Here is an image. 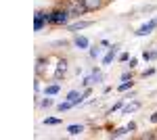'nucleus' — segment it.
I'll return each instance as SVG.
<instances>
[{
	"label": "nucleus",
	"mask_w": 157,
	"mask_h": 140,
	"mask_svg": "<svg viewBox=\"0 0 157 140\" xmlns=\"http://www.w3.org/2000/svg\"><path fill=\"white\" fill-rule=\"evenodd\" d=\"M69 19H71V15L63 6L50 11V25H69Z\"/></svg>",
	"instance_id": "f03ea898"
},
{
	"label": "nucleus",
	"mask_w": 157,
	"mask_h": 140,
	"mask_svg": "<svg viewBox=\"0 0 157 140\" xmlns=\"http://www.w3.org/2000/svg\"><path fill=\"white\" fill-rule=\"evenodd\" d=\"M155 27H157V21H149V23L140 25V27H138L134 34H136V36H149L151 32H153V29H155Z\"/></svg>",
	"instance_id": "0eeeda50"
},
{
	"label": "nucleus",
	"mask_w": 157,
	"mask_h": 140,
	"mask_svg": "<svg viewBox=\"0 0 157 140\" xmlns=\"http://www.w3.org/2000/svg\"><path fill=\"white\" fill-rule=\"evenodd\" d=\"M44 63H46V59L38 57V61H36V73H38V78H40V75H42V71H44Z\"/></svg>",
	"instance_id": "2eb2a0df"
},
{
	"label": "nucleus",
	"mask_w": 157,
	"mask_h": 140,
	"mask_svg": "<svg viewBox=\"0 0 157 140\" xmlns=\"http://www.w3.org/2000/svg\"><path fill=\"white\" fill-rule=\"evenodd\" d=\"M136 109H140V103L138 100H134V103H128V105L121 107V111H124V115H128V113H132V111H136Z\"/></svg>",
	"instance_id": "f8f14e48"
},
{
	"label": "nucleus",
	"mask_w": 157,
	"mask_h": 140,
	"mask_svg": "<svg viewBox=\"0 0 157 140\" xmlns=\"http://www.w3.org/2000/svg\"><path fill=\"white\" fill-rule=\"evenodd\" d=\"M143 59H145V61H151L153 57H151V52H149V50H145V52H143Z\"/></svg>",
	"instance_id": "cd10ccee"
},
{
	"label": "nucleus",
	"mask_w": 157,
	"mask_h": 140,
	"mask_svg": "<svg viewBox=\"0 0 157 140\" xmlns=\"http://www.w3.org/2000/svg\"><path fill=\"white\" fill-rule=\"evenodd\" d=\"M52 105H55V100L48 98V94H46V98H42V100H40V107H44V109H48V107H52Z\"/></svg>",
	"instance_id": "412c9836"
},
{
	"label": "nucleus",
	"mask_w": 157,
	"mask_h": 140,
	"mask_svg": "<svg viewBox=\"0 0 157 140\" xmlns=\"http://www.w3.org/2000/svg\"><path fill=\"white\" fill-rule=\"evenodd\" d=\"M121 80H124V82H128V80H132V73H128V71H124V73H121Z\"/></svg>",
	"instance_id": "b1692460"
},
{
	"label": "nucleus",
	"mask_w": 157,
	"mask_h": 140,
	"mask_svg": "<svg viewBox=\"0 0 157 140\" xmlns=\"http://www.w3.org/2000/svg\"><path fill=\"white\" fill-rule=\"evenodd\" d=\"M101 52H103V48H101V46H92L88 55H90V59H98V57H101Z\"/></svg>",
	"instance_id": "6ab92c4d"
},
{
	"label": "nucleus",
	"mask_w": 157,
	"mask_h": 140,
	"mask_svg": "<svg viewBox=\"0 0 157 140\" xmlns=\"http://www.w3.org/2000/svg\"><path fill=\"white\" fill-rule=\"evenodd\" d=\"M117 61H120V63H128V61H130V55H128V52H121L120 57H117Z\"/></svg>",
	"instance_id": "4be33fe9"
},
{
	"label": "nucleus",
	"mask_w": 157,
	"mask_h": 140,
	"mask_svg": "<svg viewBox=\"0 0 157 140\" xmlns=\"http://www.w3.org/2000/svg\"><path fill=\"white\" fill-rule=\"evenodd\" d=\"M65 100H69V103H73V105L78 107V105H82V100H84V94L78 92V90H71V92L65 96Z\"/></svg>",
	"instance_id": "6e6552de"
},
{
	"label": "nucleus",
	"mask_w": 157,
	"mask_h": 140,
	"mask_svg": "<svg viewBox=\"0 0 157 140\" xmlns=\"http://www.w3.org/2000/svg\"><path fill=\"white\" fill-rule=\"evenodd\" d=\"M59 90H61V84L57 82V84H50V86H46V88H44V94L55 96V94H59Z\"/></svg>",
	"instance_id": "4468645a"
},
{
	"label": "nucleus",
	"mask_w": 157,
	"mask_h": 140,
	"mask_svg": "<svg viewBox=\"0 0 157 140\" xmlns=\"http://www.w3.org/2000/svg\"><path fill=\"white\" fill-rule=\"evenodd\" d=\"M86 9H88V13L90 11H98V9H103L105 6V0H84Z\"/></svg>",
	"instance_id": "9d476101"
},
{
	"label": "nucleus",
	"mask_w": 157,
	"mask_h": 140,
	"mask_svg": "<svg viewBox=\"0 0 157 140\" xmlns=\"http://www.w3.org/2000/svg\"><path fill=\"white\" fill-rule=\"evenodd\" d=\"M59 123H61L59 117H46L44 119V126H59Z\"/></svg>",
	"instance_id": "aec40b11"
},
{
	"label": "nucleus",
	"mask_w": 157,
	"mask_h": 140,
	"mask_svg": "<svg viewBox=\"0 0 157 140\" xmlns=\"http://www.w3.org/2000/svg\"><path fill=\"white\" fill-rule=\"evenodd\" d=\"M121 107H124V100H117L115 105H113L111 109H109V113H113V111H117V109H121Z\"/></svg>",
	"instance_id": "5701e85b"
},
{
	"label": "nucleus",
	"mask_w": 157,
	"mask_h": 140,
	"mask_svg": "<svg viewBox=\"0 0 157 140\" xmlns=\"http://www.w3.org/2000/svg\"><path fill=\"white\" fill-rule=\"evenodd\" d=\"M46 25H50V11H36V15H34V32H42Z\"/></svg>",
	"instance_id": "7ed1b4c3"
},
{
	"label": "nucleus",
	"mask_w": 157,
	"mask_h": 140,
	"mask_svg": "<svg viewBox=\"0 0 157 140\" xmlns=\"http://www.w3.org/2000/svg\"><path fill=\"white\" fill-rule=\"evenodd\" d=\"M136 63H138L136 59H130V61H128V67H130V69H134V67H136Z\"/></svg>",
	"instance_id": "393cba45"
},
{
	"label": "nucleus",
	"mask_w": 157,
	"mask_h": 140,
	"mask_svg": "<svg viewBox=\"0 0 157 140\" xmlns=\"http://www.w3.org/2000/svg\"><path fill=\"white\" fill-rule=\"evenodd\" d=\"M101 80H103V73H101V71L94 67V69H92V75H90V78H84L82 86H84V88H88V86H92V84H98Z\"/></svg>",
	"instance_id": "423d86ee"
},
{
	"label": "nucleus",
	"mask_w": 157,
	"mask_h": 140,
	"mask_svg": "<svg viewBox=\"0 0 157 140\" xmlns=\"http://www.w3.org/2000/svg\"><path fill=\"white\" fill-rule=\"evenodd\" d=\"M92 21H75V23H69V32H80V29H86V27H90Z\"/></svg>",
	"instance_id": "9b49d317"
},
{
	"label": "nucleus",
	"mask_w": 157,
	"mask_h": 140,
	"mask_svg": "<svg viewBox=\"0 0 157 140\" xmlns=\"http://www.w3.org/2000/svg\"><path fill=\"white\" fill-rule=\"evenodd\" d=\"M63 9H67V13H69L71 17H78V19L88 13L84 0H65V2H63Z\"/></svg>",
	"instance_id": "f257e3e1"
},
{
	"label": "nucleus",
	"mask_w": 157,
	"mask_h": 140,
	"mask_svg": "<svg viewBox=\"0 0 157 140\" xmlns=\"http://www.w3.org/2000/svg\"><path fill=\"white\" fill-rule=\"evenodd\" d=\"M73 103H69V100H63V103H59V105H57V109H59L61 113H63V111H69V109H73Z\"/></svg>",
	"instance_id": "dca6fc26"
},
{
	"label": "nucleus",
	"mask_w": 157,
	"mask_h": 140,
	"mask_svg": "<svg viewBox=\"0 0 157 140\" xmlns=\"http://www.w3.org/2000/svg\"><path fill=\"white\" fill-rule=\"evenodd\" d=\"M132 86H134V82H132V80H128V82H124V84H120V86H117V92H126V90H132Z\"/></svg>",
	"instance_id": "f3484780"
},
{
	"label": "nucleus",
	"mask_w": 157,
	"mask_h": 140,
	"mask_svg": "<svg viewBox=\"0 0 157 140\" xmlns=\"http://www.w3.org/2000/svg\"><path fill=\"white\" fill-rule=\"evenodd\" d=\"M153 73H155V69H153V67H151V69L143 71V78H147V75H153Z\"/></svg>",
	"instance_id": "a878e982"
},
{
	"label": "nucleus",
	"mask_w": 157,
	"mask_h": 140,
	"mask_svg": "<svg viewBox=\"0 0 157 140\" xmlns=\"http://www.w3.org/2000/svg\"><path fill=\"white\" fill-rule=\"evenodd\" d=\"M149 119H151V123H157V113H153V115L149 117Z\"/></svg>",
	"instance_id": "c756f323"
},
{
	"label": "nucleus",
	"mask_w": 157,
	"mask_h": 140,
	"mask_svg": "<svg viewBox=\"0 0 157 140\" xmlns=\"http://www.w3.org/2000/svg\"><path fill=\"white\" fill-rule=\"evenodd\" d=\"M120 57V46L117 44H113V46H109V50H107V55L103 57V65H111L115 59Z\"/></svg>",
	"instance_id": "20e7f679"
},
{
	"label": "nucleus",
	"mask_w": 157,
	"mask_h": 140,
	"mask_svg": "<svg viewBox=\"0 0 157 140\" xmlns=\"http://www.w3.org/2000/svg\"><path fill=\"white\" fill-rule=\"evenodd\" d=\"M73 46L80 48V50H86V48L90 46V42H88L86 36H73Z\"/></svg>",
	"instance_id": "1a4fd4ad"
},
{
	"label": "nucleus",
	"mask_w": 157,
	"mask_h": 140,
	"mask_svg": "<svg viewBox=\"0 0 157 140\" xmlns=\"http://www.w3.org/2000/svg\"><path fill=\"white\" fill-rule=\"evenodd\" d=\"M82 132H84V126H82V123H73V126L67 128V134H69V136H78V134H82Z\"/></svg>",
	"instance_id": "ddd939ff"
},
{
	"label": "nucleus",
	"mask_w": 157,
	"mask_h": 140,
	"mask_svg": "<svg viewBox=\"0 0 157 140\" xmlns=\"http://www.w3.org/2000/svg\"><path fill=\"white\" fill-rule=\"evenodd\" d=\"M65 75H67V59H61L59 63H57V69H55V80L61 82Z\"/></svg>",
	"instance_id": "39448f33"
},
{
	"label": "nucleus",
	"mask_w": 157,
	"mask_h": 140,
	"mask_svg": "<svg viewBox=\"0 0 157 140\" xmlns=\"http://www.w3.org/2000/svg\"><path fill=\"white\" fill-rule=\"evenodd\" d=\"M40 88H42V84H40V78L36 80V92H40Z\"/></svg>",
	"instance_id": "c85d7f7f"
},
{
	"label": "nucleus",
	"mask_w": 157,
	"mask_h": 140,
	"mask_svg": "<svg viewBox=\"0 0 157 140\" xmlns=\"http://www.w3.org/2000/svg\"><path fill=\"white\" fill-rule=\"evenodd\" d=\"M126 128L130 130V132H136V123H134V121H130V123H128V126H126Z\"/></svg>",
	"instance_id": "bb28decb"
},
{
	"label": "nucleus",
	"mask_w": 157,
	"mask_h": 140,
	"mask_svg": "<svg viewBox=\"0 0 157 140\" xmlns=\"http://www.w3.org/2000/svg\"><path fill=\"white\" fill-rule=\"evenodd\" d=\"M128 132H130L128 128H117V130H113V132H111V136H113V138H120V136H126Z\"/></svg>",
	"instance_id": "a211bd4d"
}]
</instances>
